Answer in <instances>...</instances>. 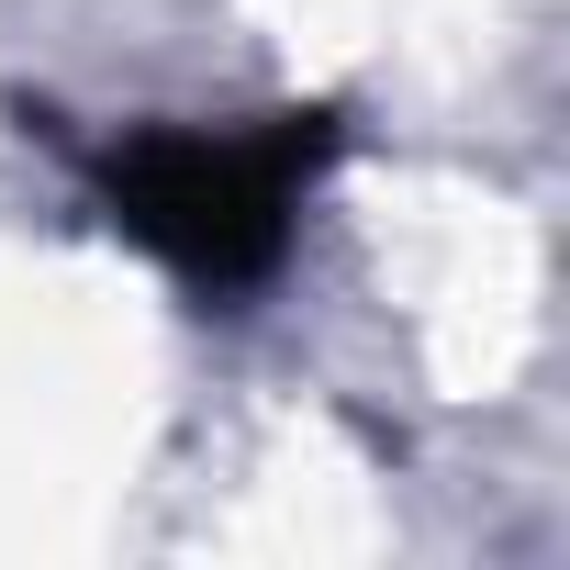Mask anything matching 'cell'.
Segmentation results:
<instances>
[{
  "label": "cell",
  "instance_id": "6da1fadb",
  "mask_svg": "<svg viewBox=\"0 0 570 570\" xmlns=\"http://www.w3.org/2000/svg\"><path fill=\"white\" fill-rule=\"evenodd\" d=\"M336 157V112H268V124H157L90 157L101 213L202 303H235L292 257L303 190Z\"/></svg>",
  "mask_w": 570,
  "mask_h": 570
}]
</instances>
